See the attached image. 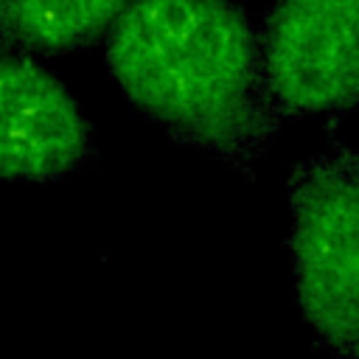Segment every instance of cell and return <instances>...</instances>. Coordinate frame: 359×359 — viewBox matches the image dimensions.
<instances>
[{
  "mask_svg": "<svg viewBox=\"0 0 359 359\" xmlns=\"http://www.w3.org/2000/svg\"><path fill=\"white\" fill-rule=\"evenodd\" d=\"M126 104L171 140L252 177L280 115L258 28L233 0H132L104 34Z\"/></svg>",
  "mask_w": 359,
  "mask_h": 359,
  "instance_id": "obj_1",
  "label": "cell"
},
{
  "mask_svg": "<svg viewBox=\"0 0 359 359\" xmlns=\"http://www.w3.org/2000/svg\"><path fill=\"white\" fill-rule=\"evenodd\" d=\"M132 0H0V48L59 56L98 42Z\"/></svg>",
  "mask_w": 359,
  "mask_h": 359,
  "instance_id": "obj_5",
  "label": "cell"
},
{
  "mask_svg": "<svg viewBox=\"0 0 359 359\" xmlns=\"http://www.w3.org/2000/svg\"><path fill=\"white\" fill-rule=\"evenodd\" d=\"M280 118L351 112L359 98V0H272L258 31Z\"/></svg>",
  "mask_w": 359,
  "mask_h": 359,
  "instance_id": "obj_3",
  "label": "cell"
},
{
  "mask_svg": "<svg viewBox=\"0 0 359 359\" xmlns=\"http://www.w3.org/2000/svg\"><path fill=\"white\" fill-rule=\"evenodd\" d=\"M93 151V126L67 87L36 56L0 48V182H53Z\"/></svg>",
  "mask_w": 359,
  "mask_h": 359,
  "instance_id": "obj_4",
  "label": "cell"
},
{
  "mask_svg": "<svg viewBox=\"0 0 359 359\" xmlns=\"http://www.w3.org/2000/svg\"><path fill=\"white\" fill-rule=\"evenodd\" d=\"M294 292L334 359L359 353V160L337 143L289 168Z\"/></svg>",
  "mask_w": 359,
  "mask_h": 359,
  "instance_id": "obj_2",
  "label": "cell"
}]
</instances>
